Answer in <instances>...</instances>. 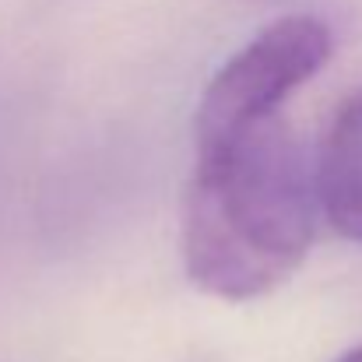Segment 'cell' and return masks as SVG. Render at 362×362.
Here are the masks:
<instances>
[{
	"instance_id": "6da1fadb",
	"label": "cell",
	"mask_w": 362,
	"mask_h": 362,
	"mask_svg": "<svg viewBox=\"0 0 362 362\" xmlns=\"http://www.w3.org/2000/svg\"><path fill=\"white\" fill-rule=\"evenodd\" d=\"M180 250L190 281L226 303L285 285L317 236V190L285 117L194 144Z\"/></svg>"
},
{
	"instance_id": "7a4b0ae2",
	"label": "cell",
	"mask_w": 362,
	"mask_h": 362,
	"mask_svg": "<svg viewBox=\"0 0 362 362\" xmlns=\"http://www.w3.org/2000/svg\"><path fill=\"white\" fill-rule=\"evenodd\" d=\"M331 53L334 35L313 14H285L264 25L204 85L194 113V144L285 117V103L324 71Z\"/></svg>"
},
{
	"instance_id": "3957f363",
	"label": "cell",
	"mask_w": 362,
	"mask_h": 362,
	"mask_svg": "<svg viewBox=\"0 0 362 362\" xmlns=\"http://www.w3.org/2000/svg\"><path fill=\"white\" fill-rule=\"evenodd\" d=\"M313 190L327 222L362 246V88L341 103L324 134Z\"/></svg>"
},
{
	"instance_id": "277c9868",
	"label": "cell",
	"mask_w": 362,
	"mask_h": 362,
	"mask_svg": "<svg viewBox=\"0 0 362 362\" xmlns=\"http://www.w3.org/2000/svg\"><path fill=\"white\" fill-rule=\"evenodd\" d=\"M334 362H362V341H359V345H356V349H349L345 356H338V359H334Z\"/></svg>"
}]
</instances>
